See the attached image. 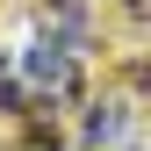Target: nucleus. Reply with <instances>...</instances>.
<instances>
[{"label": "nucleus", "mask_w": 151, "mask_h": 151, "mask_svg": "<svg viewBox=\"0 0 151 151\" xmlns=\"http://www.w3.org/2000/svg\"><path fill=\"white\" fill-rule=\"evenodd\" d=\"M22 93H43L50 108H72V101H79V50L58 43V36L29 43L22 50Z\"/></svg>", "instance_id": "f257e3e1"}, {"label": "nucleus", "mask_w": 151, "mask_h": 151, "mask_svg": "<svg viewBox=\"0 0 151 151\" xmlns=\"http://www.w3.org/2000/svg\"><path fill=\"white\" fill-rule=\"evenodd\" d=\"M137 108H144V93L137 86H122V93H101V101H86V115H79V137L93 151H115L137 137Z\"/></svg>", "instance_id": "f03ea898"}]
</instances>
